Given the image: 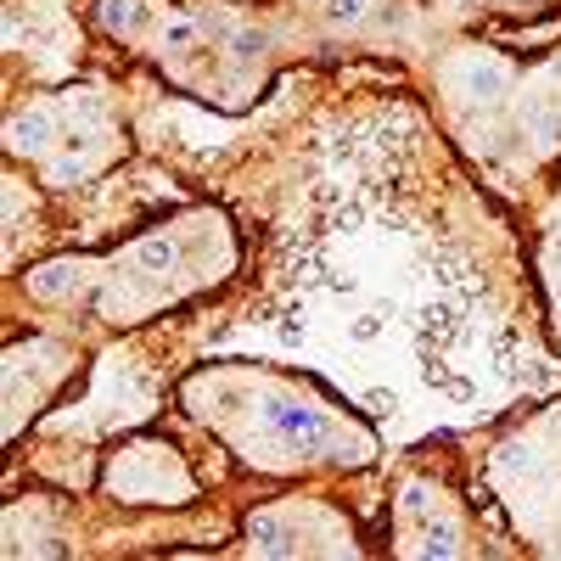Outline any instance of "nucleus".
Listing matches in <instances>:
<instances>
[{
    "label": "nucleus",
    "instance_id": "f257e3e1",
    "mask_svg": "<svg viewBox=\"0 0 561 561\" xmlns=\"http://www.w3.org/2000/svg\"><path fill=\"white\" fill-rule=\"evenodd\" d=\"M444 90L455 107H472V113H489L511 96V68L489 51H466L444 68Z\"/></svg>",
    "mask_w": 561,
    "mask_h": 561
},
{
    "label": "nucleus",
    "instance_id": "f03ea898",
    "mask_svg": "<svg viewBox=\"0 0 561 561\" xmlns=\"http://www.w3.org/2000/svg\"><path fill=\"white\" fill-rule=\"evenodd\" d=\"M259 427H264L275 444L298 449V455H314V449L332 444V421H325L314 404L287 399V393H270V399L259 404Z\"/></svg>",
    "mask_w": 561,
    "mask_h": 561
},
{
    "label": "nucleus",
    "instance_id": "7ed1b4c3",
    "mask_svg": "<svg viewBox=\"0 0 561 561\" xmlns=\"http://www.w3.org/2000/svg\"><path fill=\"white\" fill-rule=\"evenodd\" d=\"M51 135H57V113L51 107H28V113H18L7 124V147L23 152V158H34V152L51 147Z\"/></svg>",
    "mask_w": 561,
    "mask_h": 561
},
{
    "label": "nucleus",
    "instance_id": "20e7f679",
    "mask_svg": "<svg viewBox=\"0 0 561 561\" xmlns=\"http://www.w3.org/2000/svg\"><path fill=\"white\" fill-rule=\"evenodd\" d=\"M90 152H96V129H73V135H68V147H62L51 163H45V180H51V185H73V180H84Z\"/></svg>",
    "mask_w": 561,
    "mask_h": 561
},
{
    "label": "nucleus",
    "instance_id": "39448f33",
    "mask_svg": "<svg viewBox=\"0 0 561 561\" xmlns=\"http://www.w3.org/2000/svg\"><path fill=\"white\" fill-rule=\"evenodd\" d=\"M79 264H45V270H34V280L28 287L39 293V298H73L79 293Z\"/></svg>",
    "mask_w": 561,
    "mask_h": 561
},
{
    "label": "nucleus",
    "instance_id": "423d86ee",
    "mask_svg": "<svg viewBox=\"0 0 561 561\" xmlns=\"http://www.w3.org/2000/svg\"><path fill=\"white\" fill-rule=\"evenodd\" d=\"M494 466H500V478H539V449H534L528 438H517V444H500Z\"/></svg>",
    "mask_w": 561,
    "mask_h": 561
},
{
    "label": "nucleus",
    "instance_id": "0eeeda50",
    "mask_svg": "<svg viewBox=\"0 0 561 561\" xmlns=\"http://www.w3.org/2000/svg\"><path fill=\"white\" fill-rule=\"evenodd\" d=\"M147 18H152L147 0H102V23H107L113 34H135V28H147Z\"/></svg>",
    "mask_w": 561,
    "mask_h": 561
},
{
    "label": "nucleus",
    "instance_id": "6e6552de",
    "mask_svg": "<svg viewBox=\"0 0 561 561\" xmlns=\"http://www.w3.org/2000/svg\"><path fill=\"white\" fill-rule=\"evenodd\" d=\"M135 264L147 270V275H169L180 264V248L169 237H147V242H135Z\"/></svg>",
    "mask_w": 561,
    "mask_h": 561
},
{
    "label": "nucleus",
    "instance_id": "1a4fd4ad",
    "mask_svg": "<svg viewBox=\"0 0 561 561\" xmlns=\"http://www.w3.org/2000/svg\"><path fill=\"white\" fill-rule=\"evenodd\" d=\"M248 539H253L259 556H293V539H287V528H280L275 517H253L248 523Z\"/></svg>",
    "mask_w": 561,
    "mask_h": 561
},
{
    "label": "nucleus",
    "instance_id": "9d476101",
    "mask_svg": "<svg viewBox=\"0 0 561 561\" xmlns=\"http://www.w3.org/2000/svg\"><path fill=\"white\" fill-rule=\"evenodd\" d=\"M415 550L433 556V561H449V556H460V528H455V523H433L427 534H421Z\"/></svg>",
    "mask_w": 561,
    "mask_h": 561
},
{
    "label": "nucleus",
    "instance_id": "9b49d317",
    "mask_svg": "<svg viewBox=\"0 0 561 561\" xmlns=\"http://www.w3.org/2000/svg\"><path fill=\"white\" fill-rule=\"evenodd\" d=\"M399 511H404V517L433 511V483H404V489H399Z\"/></svg>",
    "mask_w": 561,
    "mask_h": 561
},
{
    "label": "nucleus",
    "instance_id": "f8f14e48",
    "mask_svg": "<svg viewBox=\"0 0 561 561\" xmlns=\"http://www.w3.org/2000/svg\"><path fill=\"white\" fill-rule=\"evenodd\" d=\"M325 18H332V23H359L365 18V0H325Z\"/></svg>",
    "mask_w": 561,
    "mask_h": 561
},
{
    "label": "nucleus",
    "instance_id": "ddd939ff",
    "mask_svg": "<svg viewBox=\"0 0 561 561\" xmlns=\"http://www.w3.org/2000/svg\"><path fill=\"white\" fill-rule=\"evenodd\" d=\"M197 39V23L192 18H174L169 28H163V45H169V51H180V45H192Z\"/></svg>",
    "mask_w": 561,
    "mask_h": 561
},
{
    "label": "nucleus",
    "instance_id": "4468645a",
    "mask_svg": "<svg viewBox=\"0 0 561 561\" xmlns=\"http://www.w3.org/2000/svg\"><path fill=\"white\" fill-rule=\"evenodd\" d=\"M365 404H370V410H393V393H382V388H370V393H365Z\"/></svg>",
    "mask_w": 561,
    "mask_h": 561
}]
</instances>
